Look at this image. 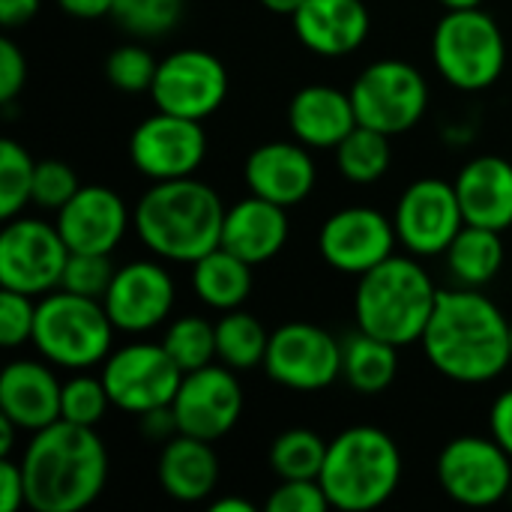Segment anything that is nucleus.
Returning a JSON list of instances; mask_svg holds the SVG:
<instances>
[{"mask_svg": "<svg viewBox=\"0 0 512 512\" xmlns=\"http://www.w3.org/2000/svg\"><path fill=\"white\" fill-rule=\"evenodd\" d=\"M33 174H36V162L30 159V153L12 138L0 141V216L3 219H15L30 204Z\"/></svg>", "mask_w": 512, "mask_h": 512, "instance_id": "obj_34", "label": "nucleus"}, {"mask_svg": "<svg viewBox=\"0 0 512 512\" xmlns=\"http://www.w3.org/2000/svg\"><path fill=\"white\" fill-rule=\"evenodd\" d=\"M66 261L69 246L63 243L57 225L27 216L6 219L0 234V288L45 297L60 288Z\"/></svg>", "mask_w": 512, "mask_h": 512, "instance_id": "obj_10", "label": "nucleus"}, {"mask_svg": "<svg viewBox=\"0 0 512 512\" xmlns=\"http://www.w3.org/2000/svg\"><path fill=\"white\" fill-rule=\"evenodd\" d=\"M444 9H477L483 6V0H438Z\"/></svg>", "mask_w": 512, "mask_h": 512, "instance_id": "obj_50", "label": "nucleus"}, {"mask_svg": "<svg viewBox=\"0 0 512 512\" xmlns=\"http://www.w3.org/2000/svg\"><path fill=\"white\" fill-rule=\"evenodd\" d=\"M396 225L375 207H345L327 216L318 231L321 258L351 276H363L396 255Z\"/></svg>", "mask_w": 512, "mask_h": 512, "instance_id": "obj_17", "label": "nucleus"}, {"mask_svg": "<svg viewBox=\"0 0 512 512\" xmlns=\"http://www.w3.org/2000/svg\"><path fill=\"white\" fill-rule=\"evenodd\" d=\"M288 126L309 150H336L339 141L357 126L351 93L330 84H306L291 96Z\"/></svg>", "mask_w": 512, "mask_h": 512, "instance_id": "obj_25", "label": "nucleus"}, {"mask_svg": "<svg viewBox=\"0 0 512 512\" xmlns=\"http://www.w3.org/2000/svg\"><path fill=\"white\" fill-rule=\"evenodd\" d=\"M192 288L198 300L216 312L240 309L252 294V264L216 246L192 264Z\"/></svg>", "mask_w": 512, "mask_h": 512, "instance_id": "obj_27", "label": "nucleus"}, {"mask_svg": "<svg viewBox=\"0 0 512 512\" xmlns=\"http://www.w3.org/2000/svg\"><path fill=\"white\" fill-rule=\"evenodd\" d=\"M291 24L303 48L318 57H348L372 30L363 0H303Z\"/></svg>", "mask_w": 512, "mask_h": 512, "instance_id": "obj_21", "label": "nucleus"}, {"mask_svg": "<svg viewBox=\"0 0 512 512\" xmlns=\"http://www.w3.org/2000/svg\"><path fill=\"white\" fill-rule=\"evenodd\" d=\"M288 207L273 204L267 198L249 195L243 201H237L234 207L225 210V222H222V243L228 252L240 255L243 261L264 264L270 258H276L285 243H288Z\"/></svg>", "mask_w": 512, "mask_h": 512, "instance_id": "obj_24", "label": "nucleus"}, {"mask_svg": "<svg viewBox=\"0 0 512 512\" xmlns=\"http://www.w3.org/2000/svg\"><path fill=\"white\" fill-rule=\"evenodd\" d=\"M270 512H324L330 510V498L321 480H279L273 495L267 498Z\"/></svg>", "mask_w": 512, "mask_h": 512, "instance_id": "obj_41", "label": "nucleus"}, {"mask_svg": "<svg viewBox=\"0 0 512 512\" xmlns=\"http://www.w3.org/2000/svg\"><path fill=\"white\" fill-rule=\"evenodd\" d=\"M114 267H111V255H99V252H69V261L63 267V279L60 288L81 294V297H96L102 300L111 279H114Z\"/></svg>", "mask_w": 512, "mask_h": 512, "instance_id": "obj_38", "label": "nucleus"}, {"mask_svg": "<svg viewBox=\"0 0 512 512\" xmlns=\"http://www.w3.org/2000/svg\"><path fill=\"white\" fill-rule=\"evenodd\" d=\"M21 468L30 510L81 512L108 483V450L90 426L57 420L33 432Z\"/></svg>", "mask_w": 512, "mask_h": 512, "instance_id": "obj_2", "label": "nucleus"}, {"mask_svg": "<svg viewBox=\"0 0 512 512\" xmlns=\"http://www.w3.org/2000/svg\"><path fill=\"white\" fill-rule=\"evenodd\" d=\"M207 156L201 120L156 111L144 117L129 138V159L150 183L192 177Z\"/></svg>", "mask_w": 512, "mask_h": 512, "instance_id": "obj_15", "label": "nucleus"}, {"mask_svg": "<svg viewBox=\"0 0 512 512\" xmlns=\"http://www.w3.org/2000/svg\"><path fill=\"white\" fill-rule=\"evenodd\" d=\"M177 429L201 441L225 438L243 414V384L225 363L186 372L171 402Z\"/></svg>", "mask_w": 512, "mask_h": 512, "instance_id": "obj_16", "label": "nucleus"}, {"mask_svg": "<svg viewBox=\"0 0 512 512\" xmlns=\"http://www.w3.org/2000/svg\"><path fill=\"white\" fill-rule=\"evenodd\" d=\"M348 93L357 111V123L390 138L414 129L429 108V81L414 63L399 57L369 63L354 78Z\"/></svg>", "mask_w": 512, "mask_h": 512, "instance_id": "obj_8", "label": "nucleus"}, {"mask_svg": "<svg viewBox=\"0 0 512 512\" xmlns=\"http://www.w3.org/2000/svg\"><path fill=\"white\" fill-rule=\"evenodd\" d=\"M177 300L171 273L159 261H129L123 264L102 303L108 318L123 333H147L168 321Z\"/></svg>", "mask_w": 512, "mask_h": 512, "instance_id": "obj_18", "label": "nucleus"}, {"mask_svg": "<svg viewBox=\"0 0 512 512\" xmlns=\"http://www.w3.org/2000/svg\"><path fill=\"white\" fill-rule=\"evenodd\" d=\"M183 0H114L111 18L132 36H162L177 27Z\"/></svg>", "mask_w": 512, "mask_h": 512, "instance_id": "obj_35", "label": "nucleus"}, {"mask_svg": "<svg viewBox=\"0 0 512 512\" xmlns=\"http://www.w3.org/2000/svg\"><path fill=\"white\" fill-rule=\"evenodd\" d=\"M63 384L45 360H15L0 375V414L21 432H39L60 420Z\"/></svg>", "mask_w": 512, "mask_h": 512, "instance_id": "obj_22", "label": "nucleus"}, {"mask_svg": "<svg viewBox=\"0 0 512 512\" xmlns=\"http://www.w3.org/2000/svg\"><path fill=\"white\" fill-rule=\"evenodd\" d=\"M438 483L462 507H495L512 489V456L489 435L453 438L438 456Z\"/></svg>", "mask_w": 512, "mask_h": 512, "instance_id": "obj_11", "label": "nucleus"}, {"mask_svg": "<svg viewBox=\"0 0 512 512\" xmlns=\"http://www.w3.org/2000/svg\"><path fill=\"white\" fill-rule=\"evenodd\" d=\"M15 432H21L6 414H0V459H6L15 447Z\"/></svg>", "mask_w": 512, "mask_h": 512, "instance_id": "obj_48", "label": "nucleus"}, {"mask_svg": "<svg viewBox=\"0 0 512 512\" xmlns=\"http://www.w3.org/2000/svg\"><path fill=\"white\" fill-rule=\"evenodd\" d=\"M432 60L450 87L465 93L489 90L507 66L504 30L480 6L447 9L432 33Z\"/></svg>", "mask_w": 512, "mask_h": 512, "instance_id": "obj_7", "label": "nucleus"}, {"mask_svg": "<svg viewBox=\"0 0 512 512\" xmlns=\"http://www.w3.org/2000/svg\"><path fill=\"white\" fill-rule=\"evenodd\" d=\"M99 375L111 396V405L141 417L147 411L171 405L186 372L174 363L162 342H132L108 354Z\"/></svg>", "mask_w": 512, "mask_h": 512, "instance_id": "obj_9", "label": "nucleus"}, {"mask_svg": "<svg viewBox=\"0 0 512 512\" xmlns=\"http://www.w3.org/2000/svg\"><path fill=\"white\" fill-rule=\"evenodd\" d=\"M33 324H36V303L30 294L0 288V345L3 348H18L33 339Z\"/></svg>", "mask_w": 512, "mask_h": 512, "instance_id": "obj_40", "label": "nucleus"}, {"mask_svg": "<svg viewBox=\"0 0 512 512\" xmlns=\"http://www.w3.org/2000/svg\"><path fill=\"white\" fill-rule=\"evenodd\" d=\"M258 3H261L264 9H270L273 15H288V18L303 6V0H258Z\"/></svg>", "mask_w": 512, "mask_h": 512, "instance_id": "obj_49", "label": "nucleus"}, {"mask_svg": "<svg viewBox=\"0 0 512 512\" xmlns=\"http://www.w3.org/2000/svg\"><path fill=\"white\" fill-rule=\"evenodd\" d=\"M456 195L465 225L507 231L512 225V162L504 156H474L456 174Z\"/></svg>", "mask_w": 512, "mask_h": 512, "instance_id": "obj_23", "label": "nucleus"}, {"mask_svg": "<svg viewBox=\"0 0 512 512\" xmlns=\"http://www.w3.org/2000/svg\"><path fill=\"white\" fill-rule=\"evenodd\" d=\"M393 225L399 243L411 255L417 258L444 255L456 240V234L465 228L456 186L441 177L414 180L396 201Z\"/></svg>", "mask_w": 512, "mask_h": 512, "instance_id": "obj_14", "label": "nucleus"}, {"mask_svg": "<svg viewBox=\"0 0 512 512\" xmlns=\"http://www.w3.org/2000/svg\"><path fill=\"white\" fill-rule=\"evenodd\" d=\"M264 369L285 390H327L336 378H342V342L318 324L288 321L270 333Z\"/></svg>", "mask_w": 512, "mask_h": 512, "instance_id": "obj_12", "label": "nucleus"}, {"mask_svg": "<svg viewBox=\"0 0 512 512\" xmlns=\"http://www.w3.org/2000/svg\"><path fill=\"white\" fill-rule=\"evenodd\" d=\"M60 9L72 18H84V21H93V18H105L111 15L114 9V0H57Z\"/></svg>", "mask_w": 512, "mask_h": 512, "instance_id": "obj_45", "label": "nucleus"}, {"mask_svg": "<svg viewBox=\"0 0 512 512\" xmlns=\"http://www.w3.org/2000/svg\"><path fill=\"white\" fill-rule=\"evenodd\" d=\"M114 321L105 303L96 297H81L66 288L48 291L36 303L33 348L42 360L60 369H90L105 363L114 342Z\"/></svg>", "mask_w": 512, "mask_h": 512, "instance_id": "obj_6", "label": "nucleus"}, {"mask_svg": "<svg viewBox=\"0 0 512 512\" xmlns=\"http://www.w3.org/2000/svg\"><path fill=\"white\" fill-rule=\"evenodd\" d=\"M399 372V348L357 330L342 342V378L348 381L351 390L363 396H378L384 393Z\"/></svg>", "mask_w": 512, "mask_h": 512, "instance_id": "obj_28", "label": "nucleus"}, {"mask_svg": "<svg viewBox=\"0 0 512 512\" xmlns=\"http://www.w3.org/2000/svg\"><path fill=\"white\" fill-rule=\"evenodd\" d=\"M327 447L330 444L312 429H288L270 447V468L279 480H318Z\"/></svg>", "mask_w": 512, "mask_h": 512, "instance_id": "obj_32", "label": "nucleus"}, {"mask_svg": "<svg viewBox=\"0 0 512 512\" xmlns=\"http://www.w3.org/2000/svg\"><path fill=\"white\" fill-rule=\"evenodd\" d=\"M267 345L270 333L255 315L243 309L222 312V318L216 321V357L234 372H252L264 366Z\"/></svg>", "mask_w": 512, "mask_h": 512, "instance_id": "obj_30", "label": "nucleus"}, {"mask_svg": "<svg viewBox=\"0 0 512 512\" xmlns=\"http://www.w3.org/2000/svg\"><path fill=\"white\" fill-rule=\"evenodd\" d=\"M210 512H255V504L246 501V498L228 495V498H216V501L210 504Z\"/></svg>", "mask_w": 512, "mask_h": 512, "instance_id": "obj_47", "label": "nucleus"}, {"mask_svg": "<svg viewBox=\"0 0 512 512\" xmlns=\"http://www.w3.org/2000/svg\"><path fill=\"white\" fill-rule=\"evenodd\" d=\"M27 84V60L12 39H0V102L12 105V99Z\"/></svg>", "mask_w": 512, "mask_h": 512, "instance_id": "obj_42", "label": "nucleus"}, {"mask_svg": "<svg viewBox=\"0 0 512 512\" xmlns=\"http://www.w3.org/2000/svg\"><path fill=\"white\" fill-rule=\"evenodd\" d=\"M21 507H27L24 468L6 456L0 459V512H18Z\"/></svg>", "mask_w": 512, "mask_h": 512, "instance_id": "obj_43", "label": "nucleus"}, {"mask_svg": "<svg viewBox=\"0 0 512 512\" xmlns=\"http://www.w3.org/2000/svg\"><path fill=\"white\" fill-rule=\"evenodd\" d=\"M78 189H81V183H78V174L72 165H66L60 159H45V162H36L30 204H36L39 210L57 213Z\"/></svg>", "mask_w": 512, "mask_h": 512, "instance_id": "obj_39", "label": "nucleus"}, {"mask_svg": "<svg viewBox=\"0 0 512 512\" xmlns=\"http://www.w3.org/2000/svg\"><path fill=\"white\" fill-rule=\"evenodd\" d=\"M393 162L390 150V135L369 129V126H354L336 147V165L342 177L354 186H372L378 183Z\"/></svg>", "mask_w": 512, "mask_h": 512, "instance_id": "obj_31", "label": "nucleus"}, {"mask_svg": "<svg viewBox=\"0 0 512 512\" xmlns=\"http://www.w3.org/2000/svg\"><path fill=\"white\" fill-rule=\"evenodd\" d=\"M162 345L183 372H195V369H204L219 360L216 357V324H210L201 315L177 318L165 330Z\"/></svg>", "mask_w": 512, "mask_h": 512, "instance_id": "obj_33", "label": "nucleus"}, {"mask_svg": "<svg viewBox=\"0 0 512 512\" xmlns=\"http://www.w3.org/2000/svg\"><path fill=\"white\" fill-rule=\"evenodd\" d=\"M489 435L512 456V390H504L489 411Z\"/></svg>", "mask_w": 512, "mask_h": 512, "instance_id": "obj_44", "label": "nucleus"}, {"mask_svg": "<svg viewBox=\"0 0 512 512\" xmlns=\"http://www.w3.org/2000/svg\"><path fill=\"white\" fill-rule=\"evenodd\" d=\"M357 279V330H366L396 348L423 339L441 291L417 255H390Z\"/></svg>", "mask_w": 512, "mask_h": 512, "instance_id": "obj_4", "label": "nucleus"}, {"mask_svg": "<svg viewBox=\"0 0 512 512\" xmlns=\"http://www.w3.org/2000/svg\"><path fill=\"white\" fill-rule=\"evenodd\" d=\"M225 204L195 177L153 183L132 210L138 240L162 261L195 264L222 243Z\"/></svg>", "mask_w": 512, "mask_h": 512, "instance_id": "obj_3", "label": "nucleus"}, {"mask_svg": "<svg viewBox=\"0 0 512 512\" xmlns=\"http://www.w3.org/2000/svg\"><path fill=\"white\" fill-rule=\"evenodd\" d=\"M504 231L495 228H480V225H465L456 240L450 243L447 267L453 279L465 288H486L489 282L498 279L504 267Z\"/></svg>", "mask_w": 512, "mask_h": 512, "instance_id": "obj_29", "label": "nucleus"}, {"mask_svg": "<svg viewBox=\"0 0 512 512\" xmlns=\"http://www.w3.org/2000/svg\"><path fill=\"white\" fill-rule=\"evenodd\" d=\"M426 360L456 384H489L510 366V321L480 288L438 294L420 339Z\"/></svg>", "mask_w": 512, "mask_h": 512, "instance_id": "obj_1", "label": "nucleus"}, {"mask_svg": "<svg viewBox=\"0 0 512 512\" xmlns=\"http://www.w3.org/2000/svg\"><path fill=\"white\" fill-rule=\"evenodd\" d=\"M228 96L225 63L204 48H180L159 60L150 99L156 111L204 120L222 108Z\"/></svg>", "mask_w": 512, "mask_h": 512, "instance_id": "obj_13", "label": "nucleus"}, {"mask_svg": "<svg viewBox=\"0 0 512 512\" xmlns=\"http://www.w3.org/2000/svg\"><path fill=\"white\" fill-rule=\"evenodd\" d=\"M39 12V0H0L3 27H21Z\"/></svg>", "mask_w": 512, "mask_h": 512, "instance_id": "obj_46", "label": "nucleus"}, {"mask_svg": "<svg viewBox=\"0 0 512 512\" xmlns=\"http://www.w3.org/2000/svg\"><path fill=\"white\" fill-rule=\"evenodd\" d=\"M510 360H512V321H510Z\"/></svg>", "mask_w": 512, "mask_h": 512, "instance_id": "obj_51", "label": "nucleus"}, {"mask_svg": "<svg viewBox=\"0 0 512 512\" xmlns=\"http://www.w3.org/2000/svg\"><path fill=\"white\" fill-rule=\"evenodd\" d=\"M243 177L252 195L282 207H297L312 195L318 183V168L306 144L270 141L249 153Z\"/></svg>", "mask_w": 512, "mask_h": 512, "instance_id": "obj_20", "label": "nucleus"}, {"mask_svg": "<svg viewBox=\"0 0 512 512\" xmlns=\"http://www.w3.org/2000/svg\"><path fill=\"white\" fill-rule=\"evenodd\" d=\"M219 456L213 450V441H201L192 435H174L162 444L156 477L168 498L180 504H198L207 501L219 486Z\"/></svg>", "mask_w": 512, "mask_h": 512, "instance_id": "obj_26", "label": "nucleus"}, {"mask_svg": "<svg viewBox=\"0 0 512 512\" xmlns=\"http://www.w3.org/2000/svg\"><path fill=\"white\" fill-rule=\"evenodd\" d=\"M57 231L69 252H99L111 255L126 231L132 228V213L123 198L108 186H81L60 210Z\"/></svg>", "mask_w": 512, "mask_h": 512, "instance_id": "obj_19", "label": "nucleus"}, {"mask_svg": "<svg viewBox=\"0 0 512 512\" xmlns=\"http://www.w3.org/2000/svg\"><path fill=\"white\" fill-rule=\"evenodd\" d=\"M159 60L135 42L117 45L105 60V78L120 93H150Z\"/></svg>", "mask_w": 512, "mask_h": 512, "instance_id": "obj_36", "label": "nucleus"}, {"mask_svg": "<svg viewBox=\"0 0 512 512\" xmlns=\"http://www.w3.org/2000/svg\"><path fill=\"white\" fill-rule=\"evenodd\" d=\"M111 408V396L102 384V375H75L63 384V396H60V420L78 423V426H90L96 429V423L105 417V411Z\"/></svg>", "mask_w": 512, "mask_h": 512, "instance_id": "obj_37", "label": "nucleus"}, {"mask_svg": "<svg viewBox=\"0 0 512 512\" xmlns=\"http://www.w3.org/2000/svg\"><path fill=\"white\" fill-rule=\"evenodd\" d=\"M318 480L330 507L342 512L378 510L402 483L399 444L378 426H351L330 441Z\"/></svg>", "mask_w": 512, "mask_h": 512, "instance_id": "obj_5", "label": "nucleus"}]
</instances>
